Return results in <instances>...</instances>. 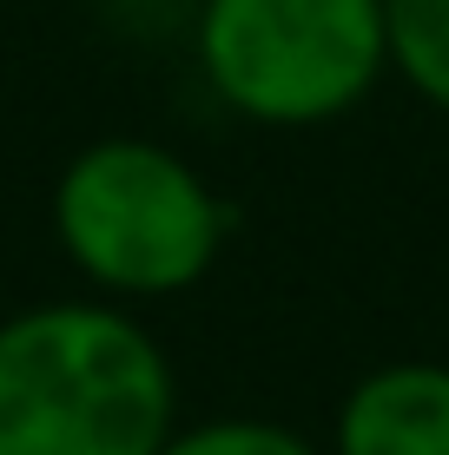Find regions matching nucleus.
<instances>
[{"mask_svg":"<svg viewBox=\"0 0 449 455\" xmlns=\"http://www.w3.org/2000/svg\"><path fill=\"white\" fill-rule=\"evenodd\" d=\"M159 455H331L317 435L291 429L277 416H252V410H225V416H198L179 422L172 443Z\"/></svg>","mask_w":449,"mask_h":455,"instance_id":"nucleus-6","label":"nucleus"},{"mask_svg":"<svg viewBox=\"0 0 449 455\" xmlns=\"http://www.w3.org/2000/svg\"><path fill=\"white\" fill-rule=\"evenodd\" d=\"M192 60L245 125H337L390 80L383 0H198Z\"/></svg>","mask_w":449,"mask_h":455,"instance_id":"nucleus-3","label":"nucleus"},{"mask_svg":"<svg viewBox=\"0 0 449 455\" xmlns=\"http://www.w3.org/2000/svg\"><path fill=\"white\" fill-rule=\"evenodd\" d=\"M53 244L106 304H165L212 277L231 238V205L179 146L106 132L53 179Z\"/></svg>","mask_w":449,"mask_h":455,"instance_id":"nucleus-2","label":"nucleus"},{"mask_svg":"<svg viewBox=\"0 0 449 455\" xmlns=\"http://www.w3.org/2000/svg\"><path fill=\"white\" fill-rule=\"evenodd\" d=\"M331 455H449V363L397 356L364 370L331 416Z\"/></svg>","mask_w":449,"mask_h":455,"instance_id":"nucleus-4","label":"nucleus"},{"mask_svg":"<svg viewBox=\"0 0 449 455\" xmlns=\"http://www.w3.org/2000/svg\"><path fill=\"white\" fill-rule=\"evenodd\" d=\"M179 429V370L146 317L53 297L0 317V455H159Z\"/></svg>","mask_w":449,"mask_h":455,"instance_id":"nucleus-1","label":"nucleus"},{"mask_svg":"<svg viewBox=\"0 0 449 455\" xmlns=\"http://www.w3.org/2000/svg\"><path fill=\"white\" fill-rule=\"evenodd\" d=\"M390 73L423 106L449 113V0H383Z\"/></svg>","mask_w":449,"mask_h":455,"instance_id":"nucleus-5","label":"nucleus"}]
</instances>
